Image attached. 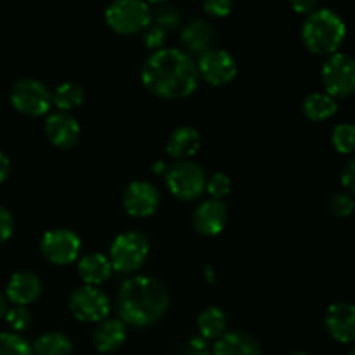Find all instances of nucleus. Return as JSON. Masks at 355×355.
<instances>
[{"label": "nucleus", "mask_w": 355, "mask_h": 355, "mask_svg": "<svg viewBox=\"0 0 355 355\" xmlns=\"http://www.w3.org/2000/svg\"><path fill=\"white\" fill-rule=\"evenodd\" d=\"M142 83L163 99H186L196 90L200 73L196 62L179 49H159L142 64Z\"/></svg>", "instance_id": "obj_1"}, {"label": "nucleus", "mask_w": 355, "mask_h": 355, "mask_svg": "<svg viewBox=\"0 0 355 355\" xmlns=\"http://www.w3.org/2000/svg\"><path fill=\"white\" fill-rule=\"evenodd\" d=\"M170 297L162 281L135 276L125 281L118 293V314L125 324L144 328L158 322L168 311Z\"/></svg>", "instance_id": "obj_2"}, {"label": "nucleus", "mask_w": 355, "mask_h": 355, "mask_svg": "<svg viewBox=\"0 0 355 355\" xmlns=\"http://www.w3.org/2000/svg\"><path fill=\"white\" fill-rule=\"evenodd\" d=\"M347 26L342 17L329 9L309 14L302 26V40L314 54H335L345 38Z\"/></svg>", "instance_id": "obj_3"}, {"label": "nucleus", "mask_w": 355, "mask_h": 355, "mask_svg": "<svg viewBox=\"0 0 355 355\" xmlns=\"http://www.w3.org/2000/svg\"><path fill=\"white\" fill-rule=\"evenodd\" d=\"M149 255V241L142 232L127 231L116 236L110 250L111 267L118 272H134L141 269Z\"/></svg>", "instance_id": "obj_4"}, {"label": "nucleus", "mask_w": 355, "mask_h": 355, "mask_svg": "<svg viewBox=\"0 0 355 355\" xmlns=\"http://www.w3.org/2000/svg\"><path fill=\"white\" fill-rule=\"evenodd\" d=\"M151 21V10L144 0H113L106 9V23L120 35L142 31Z\"/></svg>", "instance_id": "obj_5"}, {"label": "nucleus", "mask_w": 355, "mask_h": 355, "mask_svg": "<svg viewBox=\"0 0 355 355\" xmlns=\"http://www.w3.org/2000/svg\"><path fill=\"white\" fill-rule=\"evenodd\" d=\"M166 186L170 193L182 201H193L207 189V175L200 165L193 162L173 163L166 172Z\"/></svg>", "instance_id": "obj_6"}, {"label": "nucleus", "mask_w": 355, "mask_h": 355, "mask_svg": "<svg viewBox=\"0 0 355 355\" xmlns=\"http://www.w3.org/2000/svg\"><path fill=\"white\" fill-rule=\"evenodd\" d=\"M326 94L335 97H349L355 92V61L350 55L335 54L326 59L321 71Z\"/></svg>", "instance_id": "obj_7"}, {"label": "nucleus", "mask_w": 355, "mask_h": 355, "mask_svg": "<svg viewBox=\"0 0 355 355\" xmlns=\"http://www.w3.org/2000/svg\"><path fill=\"white\" fill-rule=\"evenodd\" d=\"M10 103L19 113L26 116H40L51 110L52 96L47 87L33 78L19 80L12 87Z\"/></svg>", "instance_id": "obj_8"}, {"label": "nucleus", "mask_w": 355, "mask_h": 355, "mask_svg": "<svg viewBox=\"0 0 355 355\" xmlns=\"http://www.w3.org/2000/svg\"><path fill=\"white\" fill-rule=\"evenodd\" d=\"M82 241L69 229H54L45 232L40 241L42 255L55 266H68L78 259Z\"/></svg>", "instance_id": "obj_9"}, {"label": "nucleus", "mask_w": 355, "mask_h": 355, "mask_svg": "<svg viewBox=\"0 0 355 355\" xmlns=\"http://www.w3.org/2000/svg\"><path fill=\"white\" fill-rule=\"evenodd\" d=\"M69 311L78 321L101 322L107 318L110 300L96 286L76 288L69 297Z\"/></svg>", "instance_id": "obj_10"}, {"label": "nucleus", "mask_w": 355, "mask_h": 355, "mask_svg": "<svg viewBox=\"0 0 355 355\" xmlns=\"http://www.w3.org/2000/svg\"><path fill=\"white\" fill-rule=\"evenodd\" d=\"M198 73L207 80L210 85L222 87L231 83L238 73L236 59L222 49H210L205 54H201L198 62Z\"/></svg>", "instance_id": "obj_11"}, {"label": "nucleus", "mask_w": 355, "mask_h": 355, "mask_svg": "<svg viewBox=\"0 0 355 355\" xmlns=\"http://www.w3.org/2000/svg\"><path fill=\"white\" fill-rule=\"evenodd\" d=\"M123 207L128 215L137 218L149 217L159 207V193L153 184L135 180L123 193Z\"/></svg>", "instance_id": "obj_12"}, {"label": "nucleus", "mask_w": 355, "mask_h": 355, "mask_svg": "<svg viewBox=\"0 0 355 355\" xmlns=\"http://www.w3.org/2000/svg\"><path fill=\"white\" fill-rule=\"evenodd\" d=\"M229 211L222 200H207L194 210L193 225L200 234L217 236L224 231L227 224Z\"/></svg>", "instance_id": "obj_13"}, {"label": "nucleus", "mask_w": 355, "mask_h": 355, "mask_svg": "<svg viewBox=\"0 0 355 355\" xmlns=\"http://www.w3.org/2000/svg\"><path fill=\"white\" fill-rule=\"evenodd\" d=\"M326 329L340 343L355 342V305L333 304L326 312Z\"/></svg>", "instance_id": "obj_14"}, {"label": "nucleus", "mask_w": 355, "mask_h": 355, "mask_svg": "<svg viewBox=\"0 0 355 355\" xmlns=\"http://www.w3.org/2000/svg\"><path fill=\"white\" fill-rule=\"evenodd\" d=\"M45 134L54 146L69 149L78 142L80 125L69 113L58 111V113H52L45 121Z\"/></svg>", "instance_id": "obj_15"}, {"label": "nucleus", "mask_w": 355, "mask_h": 355, "mask_svg": "<svg viewBox=\"0 0 355 355\" xmlns=\"http://www.w3.org/2000/svg\"><path fill=\"white\" fill-rule=\"evenodd\" d=\"M42 283L33 272H16L7 284V298L17 307L31 304L38 298Z\"/></svg>", "instance_id": "obj_16"}, {"label": "nucleus", "mask_w": 355, "mask_h": 355, "mask_svg": "<svg viewBox=\"0 0 355 355\" xmlns=\"http://www.w3.org/2000/svg\"><path fill=\"white\" fill-rule=\"evenodd\" d=\"M125 338H127V328L121 319H104L94 331V345L103 354L120 349Z\"/></svg>", "instance_id": "obj_17"}, {"label": "nucleus", "mask_w": 355, "mask_h": 355, "mask_svg": "<svg viewBox=\"0 0 355 355\" xmlns=\"http://www.w3.org/2000/svg\"><path fill=\"white\" fill-rule=\"evenodd\" d=\"M214 355H262V347L246 333H224L215 343Z\"/></svg>", "instance_id": "obj_18"}, {"label": "nucleus", "mask_w": 355, "mask_h": 355, "mask_svg": "<svg viewBox=\"0 0 355 355\" xmlns=\"http://www.w3.org/2000/svg\"><path fill=\"white\" fill-rule=\"evenodd\" d=\"M200 146L201 139L196 128L179 127L177 130H173L168 142H166V153H168L172 158L186 159L189 158V156L196 155Z\"/></svg>", "instance_id": "obj_19"}, {"label": "nucleus", "mask_w": 355, "mask_h": 355, "mask_svg": "<svg viewBox=\"0 0 355 355\" xmlns=\"http://www.w3.org/2000/svg\"><path fill=\"white\" fill-rule=\"evenodd\" d=\"M111 262L103 253H89L78 262V274L87 286H97L111 276Z\"/></svg>", "instance_id": "obj_20"}, {"label": "nucleus", "mask_w": 355, "mask_h": 355, "mask_svg": "<svg viewBox=\"0 0 355 355\" xmlns=\"http://www.w3.org/2000/svg\"><path fill=\"white\" fill-rule=\"evenodd\" d=\"M180 38H182V44L186 45L187 51L201 55L210 51V45L214 42V28L207 21L194 19L193 23L184 28Z\"/></svg>", "instance_id": "obj_21"}, {"label": "nucleus", "mask_w": 355, "mask_h": 355, "mask_svg": "<svg viewBox=\"0 0 355 355\" xmlns=\"http://www.w3.org/2000/svg\"><path fill=\"white\" fill-rule=\"evenodd\" d=\"M338 110V104L331 96L322 92L309 94L304 101V113L312 121H324Z\"/></svg>", "instance_id": "obj_22"}, {"label": "nucleus", "mask_w": 355, "mask_h": 355, "mask_svg": "<svg viewBox=\"0 0 355 355\" xmlns=\"http://www.w3.org/2000/svg\"><path fill=\"white\" fill-rule=\"evenodd\" d=\"M198 328L203 338H220L227 328V319L220 309L208 307L198 318Z\"/></svg>", "instance_id": "obj_23"}, {"label": "nucleus", "mask_w": 355, "mask_h": 355, "mask_svg": "<svg viewBox=\"0 0 355 355\" xmlns=\"http://www.w3.org/2000/svg\"><path fill=\"white\" fill-rule=\"evenodd\" d=\"M71 350V340L62 333H45L35 342L33 347V352L37 355H69Z\"/></svg>", "instance_id": "obj_24"}, {"label": "nucleus", "mask_w": 355, "mask_h": 355, "mask_svg": "<svg viewBox=\"0 0 355 355\" xmlns=\"http://www.w3.org/2000/svg\"><path fill=\"white\" fill-rule=\"evenodd\" d=\"M83 99H85V92H83V89L78 83L73 82L61 83V85L54 90V96H52V101H54L55 106L61 111H64V113L82 106Z\"/></svg>", "instance_id": "obj_25"}, {"label": "nucleus", "mask_w": 355, "mask_h": 355, "mask_svg": "<svg viewBox=\"0 0 355 355\" xmlns=\"http://www.w3.org/2000/svg\"><path fill=\"white\" fill-rule=\"evenodd\" d=\"M333 146L342 155H349L355 151V125L342 123L333 130Z\"/></svg>", "instance_id": "obj_26"}, {"label": "nucleus", "mask_w": 355, "mask_h": 355, "mask_svg": "<svg viewBox=\"0 0 355 355\" xmlns=\"http://www.w3.org/2000/svg\"><path fill=\"white\" fill-rule=\"evenodd\" d=\"M0 355H33V350L19 335L0 333Z\"/></svg>", "instance_id": "obj_27"}, {"label": "nucleus", "mask_w": 355, "mask_h": 355, "mask_svg": "<svg viewBox=\"0 0 355 355\" xmlns=\"http://www.w3.org/2000/svg\"><path fill=\"white\" fill-rule=\"evenodd\" d=\"M153 19H155V24H158L163 30H173V28L179 26L180 23V12L177 10V7H173L172 3L162 2L156 10L153 12Z\"/></svg>", "instance_id": "obj_28"}, {"label": "nucleus", "mask_w": 355, "mask_h": 355, "mask_svg": "<svg viewBox=\"0 0 355 355\" xmlns=\"http://www.w3.org/2000/svg\"><path fill=\"white\" fill-rule=\"evenodd\" d=\"M231 179L225 173H214L207 180V191L214 200H222L231 193Z\"/></svg>", "instance_id": "obj_29"}, {"label": "nucleus", "mask_w": 355, "mask_h": 355, "mask_svg": "<svg viewBox=\"0 0 355 355\" xmlns=\"http://www.w3.org/2000/svg\"><path fill=\"white\" fill-rule=\"evenodd\" d=\"M329 210L335 217L345 218L349 215H352V211L355 210V201L350 194L347 193H338L331 198L329 201Z\"/></svg>", "instance_id": "obj_30"}, {"label": "nucleus", "mask_w": 355, "mask_h": 355, "mask_svg": "<svg viewBox=\"0 0 355 355\" xmlns=\"http://www.w3.org/2000/svg\"><path fill=\"white\" fill-rule=\"evenodd\" d=\"M6 318L7 322L10 324V328L16 329V331H24V329L30 328L31 324V314L30 311H26L24 307L10 309V311H7Z\"/></svg>", "instance_id": "obj_31"}, {"label": "nucleus", "mask_w": 355, "mask_h": 355, "mask_svg": "<svg viewBox=\"0 0 355 355\" xmlns=\"http://www.w3.org/2000/svg\"><path fill=\"white\" fill-rule=\"evenodd\" d=\"M166 31L163 28H159L158 24H148V26L142 30V40L148 49H159L165 44Z\"/></svg>", "instance_id": "obj_32"}, {"label": "nucleus", "mask_w": 355, "mask_h": 355, "mask_svg": "<svg viewBox=\"0 0 355 355\" xmlns=\"http://www.w3.org/2000/svg\"><path fill=\"white\" fill-rule=\"evenodd\" d=\"M205 12L214 17H224L231 12L232 0H203Z\"/></svg>", "instance_id": "obj_33"}, {"label": "nucleus", "mask_w": 355, "mask_h": 355, "mask_svg": "<svg viewBox=\"0 0 355 355\" xmlns=\"http://www.w3.org/2000/svg\"><path fill=\"white\" fill-rule=\"evenodd\" d=\"M14 229V222H12V215L6 210V208L0 207V245L6 243L7 239L10 238Z\"/></svg>", "instance_id": "obj_34"}, {"label": "nucleus", "mask_w": 355, "mask_h": 355, "mask_svg": "<svg viewBox=\"0 0 355 355\" xmlns=\"http://www.w3.org/2000/svg\"><path fill=\"white\" fill-rule=\"evenodd\" d=\"M342 186L345 187L347 193L355 194V158L350 159L342 172Z\"/></svg>", "instance_id": "obj_35"}, {"label": "nucleus", "mask_w": 355, "mask_h": 355, "mask_svg": "<svg viewBox=\"0 0 355 355\" xmlns=\"http://www.w3.org/2000/svg\"><path fill=\"white\" fill-rule=\"evenodd\" d=\"M290 3H291V7L297 10V12L307 14V12H312V10H314L318 0H290Z\"/></svg>", "instance_id": "obj_36"}, {"label": "nucleus", "mask_w": 355, "mask_h": 355, "mask_svg": "<svg viewBox=\"0 0 355 355\" xmlns=\"http://www.w3.org/2000/svg\"><path fill=\"white\" fill-rule=\"evenodd\" d=\"M9 172H10L9 159H7V156L3 155V153H0V182H3V180L7 179Z\"/></svg>", "instance_id": "obj_37"}, {"label": "nucleus", "mask_w": 355, "mask_h": 355, "mask_svg": "<svg viewBox=\"0 0 355 355\" xmlns=\"http://www.w3.org/2000/svg\"><path fill=\"white\" fill-rule=\"evenodd\" d=\"M191 345H193V349L196 350V352H207V343H205V338H194L193 342H191Z\"/></svg>", "instance_id": "obj_38"}, {"label": "nucleus", "mask_w": 355, "mask_h": 355, "mask_svg": "<svg viewBox=\"0 0 355 355\" xmlns=\"http://www.w3.org/2000/svg\"><path fill=\"white\" fill-rule=\"evenodd\" d=\"M7 314V304H6V298H3V295L0 293V318H3V315Z\"/></svg>", "instance_id": "obj_39"}, {"label": "nucleus", "mask_w": 355, "mask_h": 355, "mask_svg": "<svg viewBox=\"0 0 355 355\" xmlns=\"http://www.w3.org/2000/svg\"><path fill=\"white\" fill-rule=\"evenodd\" d=\"M155 172H156V173L165 172V163H163V162H158V163H156V165H155Z\"/></svg>", "instance_id": "obj_40"}, {"label": "nucleus", "mask_w": 355, "mask_h": 355, "mask_svg": "<svg viewBox=\"0 0 355 355\" xmlns=\"http://www.w3.org/2000/svg\"><path fill=\"white\" fill-rule=\"evenodd\" d=\"M146 3L148 2H151V3H162V2H165V0H144Z\"/></svg>", "instance_id": "obj_41"}, {"label": "nucleus", "mask_w": 355, "mask_h": 355, "mask_svg": "<svg viewBox=\"0 0 355 355\" xmlns=\"http://www.w3.org/2000/svg\"><path fill=\"white\" fill-rule=\"evenodd\" d=\"M194 355H210L208 352H196Z\"/></svg>", "instance_id": "obj_42"}, {"label": "nucleus", "mask_w": 355, "mask_h": 355, "mask_svg": "<svg viewBox=\"0 0 355 355\" xmlns=\"http://www.w3.org/2000/svg\"><path fill=\"white\" fill-rule=\"evenodd\" d=\"M349 355H355V345H354V349L349 352Z\"/></svg>", "instance_id": "obj_43"}, {"label": "nucleus", "mask_w": 355, "mask_h": 355, "mask_svg": "<svg viewBox=\"0 0 355 355\" xmlns=\"http://www.w3.org/2000/svg\"><path fill=\"white\" fill-rule=\"evenodd\" d=\"M291 355H307V354H302V352H298V354H291Z\"/></svg>", "instance_id": "obj_44"}]
</instances>
